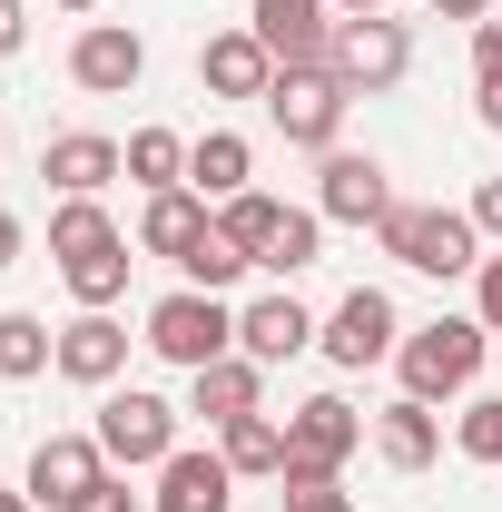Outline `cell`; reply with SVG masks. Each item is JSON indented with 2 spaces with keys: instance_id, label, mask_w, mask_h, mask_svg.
Instances as JSON below:
<instances>
[{
  "instance_id": "1",
  "label": "cell",
  "mask_w": 502,
  "mask_h": 512,
  "mask_svg": "<svg viewBox=\"0 0 502 512\" xmlns=\"http://www.w3.org/2000/svg\"><path fill=\"white\" fill-rule=\"evenodd\" d=\"M384 256L394 266H414V276H473L483 266V227H473V207H384Z\"/></svg>"
},
{
  "instance_id": "2",
  "label": "cell",
  "mask_w": 502,
  "mask_h": 512,
  "mask_svg": "<svg viewBox=\"0 0 502 512\" xmlns=\"http://www.w3.org/2000/svg\"><path fill=\"white\" fill-rule=\"evenodd\" d=\"M483 316H434L414 325L404 345H394V375H404V394H424V404H443V394H463V384L483 375Z\"/></svg>"
},
{
  "instance_id": "3",
  "label": "cell",
  "mask_w": 502,
  "mask_h": 512,
  "mask_svg": "<svg viewBox=\"0 0 502 512\" xmlns=\"http://www.w3.org/2000/svg\"><path fill=\"white\" fill-rule=\"evenodd\" d=\"M148 355L158 365H217V355H237V316H227V296H207V286H178V296H158L148 306Z\"/></svg>"
},
{
  "instance_id": "4",
  "label": "cell",
  "mask_w": 502,
  "mask_h": 512,
  "mask_svg": "<svg viewBox=\"0 0 502 512\" xmlns=\"http://www.w3.org/2000/svg\"><path fill=\"white\" fill-rule=\"evenodd\" d=\"M345 109H355V89L335 79V69H276L266 79V119H276V138L286 148H335V128H345Z\"/></svg>"
},
{
  "instance_id": "5",
  "label": "cell",
  "mask_w": 502,
  "mask_h": 512,
  "mask_svg": "<svg viewBox=\"0 0 502 512\" xmlns=\"http://www.w3.org/2000/svg\"><path fill=\"white\" fill-rule=\"evenodd\" d=\"M355 444H365V414H355L345 394H306V404L286 414V473H276V483H335Z\"/></svg>"
},
{
  "instance_id": "6",
  "label": "cell",
  "mask_w": 502,
  "mask_h": 512,
  "mask_svg": "<svg viewBox=\"0 0 502 512\" xmlns=\"http://www.w3.org/2000/svg\"><path fill=\"white\" fill-rule=\"evenodd\" d=\"M325 69H335L355 99H384V89H404V69H414V30H404V20H384V10H365V20H335V50H325Z\"/></svg>"
},
{
  "instance_id": "7",
  "label": "cell",
  "mask_w": 502,
  "mask_h": 512,
  "mask_svg": "<svg viewBox=\"0 0 502 512\" xmlns=\"http://www.w3.org/2000/svg\"><path fill=\"white\" fill-rule=\"evenodd\" d=\"M99 453H109L119 473H158V463L178 453V404H168V394H138V384L109 394V404H99Z\"/></svg>"
},
{
  "instance_id": "8",
  "label": "cell",
  "mask_w": 502,
  "mask_h": 512,
  "mask_svg": "<svg viewBox=\"0 0 502 512\" xmlns=\"http://www.w3.org/2000/svg\"><path fill=\"white\" fill-rule=\"evenodd\" d=\"M315 345H325V365H345V375H365V365H384L394 345H404V325H394V296L384 286H355L335 316L315 325Z\"/></svg>"
},
{
  "instance_id": "9",
  "label": "cell",
  "mask_w": 502,
  "mask_h": 512,
  "mask_svg": "<svg viewBox=\"0 0 502 512\" xmlns=\"http://www.w3.org/2000/svg\"><path fill=\"white\" fill-rule=\"evenodd\" d=\"M247 30L266 40L276 69H325V50H335V0H256Z\"/></svg>"
},
{
  "instance_id": "10",
  "label": "cell",
  "mask_w": 502,
  "mask_h": 512,
  "mask_svg": "<svg viewBox=\"0 0 502 512\" xmlns=\"http://www.w3.org/2000/svg\"><path fill=\"white\" fill-rule=\"evenodd\" d=\"M384 207H394L384 158H365V148H325V168H315V217H335V227H384Z\"/></svg>"
},
{
  "instance_id": "11",
  "label": "cell",
  "mask_w": 502,
  "mask_h": 512,
  "mask_svg": "<svg viewBox=\"0 0 502 512\" xmlns=\"http://www.w3.org/2000/svg\"><path fill=\"white\" fill-rule=\"evenodd\" d=\"M69 79H79L89 99H119V89H138V79H148V40H138V30H119V20H89V30L69 40Z\"/></svg>"
},
{
  "instance_id": "12",
  "label": "cell",
  "mask_w": 502,
  "mask_h": 512,
  "mask_svg": "<svg viewBox=\"0 0 502 512\" xmlns=\"http://www.w3.org/2000/svg\"><path fill=\"white\" fill-rule=\"evenodd\" d=\"M99 473H109L99 434H50V444L30 453V483H20V493H30L40 512H69L79 493H89V483H99Z\"/></svg>"
},
{
  "instance_id": "13",
  "label": "cell",
  "mask_w": 502,
  "mask_h": 512,
  "mask_svg": "<svg viewBox=\"0 0 502 512\" xmlns=\"http://www.w3.org/2000/svg\"><path fill=\"white\" fill-rule=\"evenodd\" d=\"M40 178H50L60 197H99L109 178H128V148H119V138H99V128H69V138L40 148Z\"/></svg>"
},
{
  "instance_id": "14",
  "label": "cell",
  "mask_w": 502,
  "mask_h": 512,
  "mask_svg": "<svg viewBox=\"0 0 502 512\" xmlns=\"http://www.w3.org/2000/svg\"><path fill=\"white\" fill-rule=\"evenodd\" d=\"M119 365H128V325L109 306H79L60 325V375L69 384H119Z\"/></svg>"
},
{
  "instance_id": "15",
  "label": "cell",
  "mask_w": 502,
  "mask_h": 512,
  "mask_svg": "<svg viewBox=\"0 0 502 512\" xmlns=\"http://www.w3.org/2000/svg\"><path fill=\"white\" fill-rule=\"evenodd\" d=\"M315 345V316L276 286V296H256V306H237V355H256V365H286V355H306Z\"/></svg>"
},
{
  "instance_id": "16",
  "label": "cell",
  "mask_w": 502,
  "mask_h": 512,
  "mask_svg": "<svg viewBox=\"0 0 502 512\" xmlns=\"http://www.w3.org/2000/svg\"><path fill=\"white\" fill-rule=\"evenodd\" d=\"M237 503V473H227V453H168L158 463V512H227Z\"/></svg>"
},
{
  "instance_id": "17",
  "label": "cell",
  "mask_w": 502,
  "mask_h": 512,
  "mask_svg": "<svg viewBox=\"0 0 502 512\" xmlns=\"http://www.w3.org/2000/svg\"><path fill=\"white\" fill-rule=\"evenodd\" d=\"M256 404H266V365L256 355H217V365L188 375V414H207V424H237Z\"/></svg>"
},
{
  "instance_id": "18",
  "label": "cell",
  "mask_w": 502,
  "mask_h": 512,
  "mask_svg": "<svg viewBox=\"0 0 502 512\" xmlns=\"http://www.w3.org/2000/svg\"><path fill=\"white\" fill-rule=\"evenodd\" d=\"M375 453L394 463V473H434V453H443L434 404H424V394H394V404L375 414Z\"/></svg>"
},
{
  "instance_id": "19",
  "label": "cell",
  "mask_w": 502,
  "mask_h": 512,
  "mask_svg": "<svg viewBox=\"0 0 502 512\" xmlns=\"http://www.w3.org/2000/svg\"><path fill=\"white\" fill-rule=\"evenodd\" d=\"M197 79H207L217 99H266L276 60H266V40H256V30H217V40L197 50Z\"/></svg>"
},
{
  "instance_id": "20",
  "label": "cell",
  "mask_w": 502,
  "mask_h": 512,
  "mask_svg": "<svg viewBox=\"0 0 502 512\" xmlns=\"http://www.w3.org/2000/svg\"><path fill=\"white\" fill-rule=\"evenodd\" d=\"M207 227H217V217H207V197H197V188H158V197H148V217H138V247H148V256H188Z\"/></svg>"
},
{
  "instance_id": "21",
  "label": "cell",
  "mask_w": 502,
  "mask_h": 512,
  "mask_svg": "<svg viewBox=\"0 0 502 512\" xmlns=\"http://www.w3.org/2000/svg\"><path fill=\"white\" fill-rule=\"evenodd\" d=\"M247 168H256V148L237 138V128H207V138H188V188H197V197H217V207H227V197L247 188Z\"/></svg>"
},
{
  "instance_id": "22",
  "label": "cell",
  "mask_w": 502,
  "mask_h": 512,
  "mask_svg": "<svg viewBox=\"0 0 502 512\" xmlns=\"http://www.w3.org/2000/svg\"><path fill=\"white\" fill-rule=\"evenodd\" d=\"M217 453H227V473H286V424L256 404L237 424H217Z\"/></svg>"
},
{
  "instance_id": "23",
  "label": "cell",
  "mask_w": 502,
  "mask_h": 512,
  "mask_svg": "<svg viewBox=\"0 0 502 512\" xmlns=\"http://www.w3.org/2000/svg\"><path fill=\"white\" fill-rule=\"evenodd\" d=\"M276 227H286V197H256V188H237L227 207H217V237L247 256V266H256L266 247H276Z\"/></svg>"
},
{
  "instance_id": "24",
  "label": "cell",
  "mask_w": 502,
  "mask_h": 512,
  "mask_svg": "<svg viewBox=\"0 0 502 512\" xmlns=\"http://www.w3.org/2000/svg\"><path fill=\"white\" fill-rule=\"evenodd\" d=\"M128 266H138L128 237H119V247H89V256H60V276H69L79 306H119V296H128Z\"/></svg>"
},
{
  "instance_id": "25",
  "label": "cell",
  "mask_w": 502,
  "mask_h": 512,
  "mask_svg": "<svg viewBox=\"0 0 502 512\" xmlns=\"http://www.w3.org/2000/svg\"><path fill=\"white\" fill-rule=\"evenodd\" d=\"M50 365H60V335H50L40 316H20V306H10V316H0V375L30 384V375H50Z\"/></svg>"
},
{
  "instance_id": "26",
  "label": "cell",
  "mask_w": 502,
  "mask_h": 512,
  "mask_svg": "<svg viewBox=\"0 0 502 512\" xmlns=\"http://www.w3.org/2000/svg\"><path fill=\"white\" fill-rule=\"evenodd\" d=\"M128 178H138L148 197L188 188V138H178V128H138V138H128Z\"/></svg>"
},
{
  "instance_id": "27",
  "label": "cell",
  "mask_w": 502,
  "mask_h": 512,
  "mask_svg": "<svg viewBox=\"0 0 502 512\" xmlns=\"http://www.w3.org/2000/svg\"><path fill=\"white\" fill-rule=\"evenodd\" d=\"M89 247H119L109 207H99V197H60V207H50V256H89Z\"/></svg>"
},
{
  "instance_id": "28",
  "label": "cell",
  "mask_w": 502,
  "mask_h": 512,
  "mask_svg": "<svg viewBox=\"0 0 502 512\" xmlns=\"http://www.w3.org/2000/svg\"><path fill=\"white\" fill-rule=\"evenodd\" d=\"M315 256H325V217H315V207H286V227H276V247L256 256V266H276V276H306Z\"/></svg>"
},
{
  "instance_id": "29",
  "label": "cell",
  "mask_w": 502,
  "mask_h": 512,
  "mask_svg": "<svg viewBox=\"0 0 502 512\" xmlns=\"http://www.w3.org/2000/svg\"><path fill=\"white\" fill-rule=\"evenodd\" d=\"M178 266H188V286H207V296H227V286H237V276H247V256L227 247V237H217V227H207V237H197V247L178 256Z\"/></svg>"
},
{
  "instance_id": "30",
  "label": "cell",
  "mask_w": 502,
  "mask_h": 512,
  "mask_svg": "<svg viewBox=\"0 0 502 512\" xmlns=\"http://www.w3.org/2000/svg\"><path fill=\"white\" fill-rule=\"evenodd\" d=\"M453 444L473 453V463H502V394H473V404H463V424H453Z\"/></svg>"
},
{
  "instance_id": "31",
  "label": "cell",
  "mask_w": 502,
  "mask_h": 512,
  "mask_svg": "<svg viewBox=\"0 0 502 512\" xmlns=\"http://www.w3.org/2000/svg\"><path fill=\"white\" fill-rule=\"evenodd\" d=\"M473 89H502V20H473Z\"/></svg>"
},
{
  "instance_id": "32",
  "label": "cell",
  "mask_w": 502,
  "mask_h": 512,
  "mask_svg": "<svg viewBox=\"0 0 502 512\" xmlns=\"http://www.w3.org/2000/svg\"><path fill=\"white\" fill-rule=\"evenodd\" d=\"M473 316H483V335H502V256L473 266Z\"/></svg>"
},
{
  "instance_id": "33",
  "label": "cell",
  "mask_w": 502,
  "mask_h": 512,
  "mask_svg": "<svg viewBox=\"0 0 502 512\" xmlns=\"http://www.w3.org/2000/svg\"><path fill=\"white\" fill-rule=\"evenodd\" d=\"M69 512H138V493H128V473L109 463V473H99V483H89V493H79Z\"/></svg>"
},
{
  "instance_id": "34",
  "label": "cell",
  "mask_w": 502,
  "mask_h": 512,
  "mask_svg": "<svg viewBox=\"0 0 502 512\" xmlns=\"http://www.w3.org/2000/svg\"><path fill=\"white\" fill-rule=\"evenodd\" d=\"M286 512H355L335 483H286Z\"/></svg>"
},
{
  "instance_id": "35",
  "label": "cell",
  "mask_w": 502,
  "mask_h": 512,
  "mask_svg": "<svg viewBox=\"0 0 502 512\" xmlns=\"http://www.w3.org/2000/svg\"><path fill=\"white\" fill-rule=\"evenodd\" d=\"M20 50H30V10H20V0H0V60H20Z\"/></svg>"
},
{
  "instance_id": "36",
  "label": "cell",
  "mask_w": 502,
  "mask_h": 512,
  "mask_svg": "<svg viewBox=\"0 0 502 512\" xmlns=\"http://www.w3.org/2000/svg\"><path fill=\"white\" fill-rule=\"evenodd\" d=\"M473 227H483V237H502V178H483V188H473Z\"/></svg>"
},
{
  "instance_id": "37",
  "label": "cell",
  "mask_w": 502,
  "mask_h": 512,
  "mask_svg": "<svg viewBox=\"0 0 502 512\" xmlns=\"http://www.w3.org/2000/svg\"><path fill=\"white\" fill-rule=\"evenodd\" d=\"M434 20H493V0H424Z\"/></svg>"
},
{
  "instance_id": "38",
  "label": "cell",
  "mask_w": 502,
  "mask_h": 512,
  "mask_svg": "<svg viewBox=\"0 0 502 512\" xmlns=\"http://www.w3.org/2000/svg\"><path fill=\"white\" fill-rule=\"evenodd\" d=\"M10 256H20V217L0 207V266H10Z\"/></svg>"
},
{
  "instance_id": "39",
  "label": "cell",
  "mask_w": 502,
  "mask_h": 512,
  "mask_svg": "<svg viewBox=\"0 0 502 512\" xmlns=\"http://www.w3.org/2000/svg\"><path fill=\"white\" fill-rule=\"evenodd\" d=\"M365 10H384V0H335V20H365Z\"/></svg>"
},
{
  "instance_id": "40",
  "label": "cell",
  "mask_w": 502,
  "mask_h": 512,
  "mask_svg": "<svg viewBox=\"0 0 502 512\" xmlns=\"http://www.w3.org/2000/svg\"><path fill=\"white\" fill-rule=\"evenodd\" d=\"M0 512H40V503H30V493H0Z\"/></svg>"
},
{
  "instance_id": "41",
  "label": "cell",
  "mask_w": 502,
  "mask_h": 512,
  "mask_svg": "<svg viewBox=\"0 0 502 512\" xmlns=\"http://www.w3.org/2000/svg\"><path fill=\"white\" fill-rule=\"evenodd\" d=\"M60 10H99V0H60Z\"/></svg>"
},
{
  "instance_id": "42",
  "label": "cell",
  "mask_w": 502,
  "mask_h": 512,
  "mask_svg": "<svg viewBox=\"0 0 502 512\" xmlns=\"http://www.w3.org/2000/svg\"><path fill=\"white\" fill-rule=\"evenodd\" d=\"M0 148H10V128H0Z\"/></svg>"
}]
</instances>
